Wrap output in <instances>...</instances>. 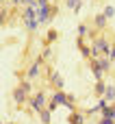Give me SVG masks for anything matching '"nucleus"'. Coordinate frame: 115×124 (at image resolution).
Returning <instances> with one entry per match:
<instances>
[{
  "instance_id": "7ed1b4c3",
  "label": "nucleus",
  "mask_w": 115,
  "mask_h": 124,
  "mask_svg": "<svg viewBox=\"0 0 115 124\" xmlns=\"http://www.w3.org/2000/svg\"><path fill=\"white\" fill-rule=\"evenodd\" d=\"M20 2H28V0H20Z\"/></svg>"
},
{
  "instance_id": "f03ea898",
  "label": "nucleus",
  "mask_w": 115,
  "mask_h": 124,
  "mask_svg": "<svg viewBox=\"0 0 115 124\" xmlns=\"http://www.w3.org/2000/svg\"><path fill=\"white\" fill-rule=\"evenodd\" d=\"M74 124H83V118L80 116H74Z\"/></svg>"
},
{
  "instance_id": "f257e3e1",
  "label": "nucleus",
  "mask_w": 115,
  "mask_h": 124,
  "mask_svg": "<svg viewBox=\"0 0 115 124\" xmlns=\"http://www.w3.org/2000/svg\"><path fill=\"white\" fill-rule=\"evenodd\" d=\"M35 107H37V109H41V107H43V98H41V96L35 100Z\"/></svg>"
}]
</instances>
